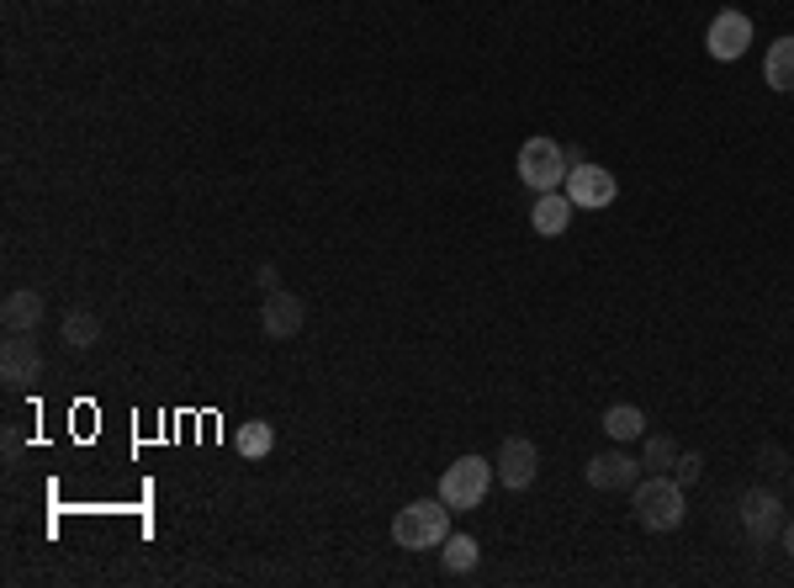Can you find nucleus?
<instances>
[{
    "label": "nucleus",
    "mask_w": 794,
    "mask_h": 588,
    "mask_svg": "<svg viewBox=\"0 0 794 588\" xmlns=\"http://www.w3.org/2000/svg\"><path fill=\"white\" fill-rule=\"evenodd\" d=\"M630 509H636V519H641L647 530L668 536V530L683 525L689 498H683V483H678V477H668V472H647V477L630 488Z\"/></svg>",
    "instance_id": "nucleus-1"
},
{
    "label": "nucleus",
    "mask_w": 794,
    "mask_h": 588,
    "mask_svg": "<svg viewBox=\"0 0 794 588\" xmlns=\"http://www.w3.org/2000/svg\"><path fill=\"white\" fill-rule=\"evenodd\" d=\"M445 536H451V504L445 498H413L409 509H398V519H392V540L403 551L445 546Z\"/></svg>",
    "instance_id": "nucleus-2"
},
{
    "label": "nucleus",
    "mask_w": 794,
    "mask_h": 588,
    "mask_svg": "<svg viewBox=\"0 0 794 588\" xmlns=\"http://www.w3.org/2000/svg\"><path fill=\"white\" fill-rule=\"evenodd\" d=\"M567 171H573V159H567V148L556 144V138H525L519 144V180H525L529 192H561V180H567Z\"/></svg>",
    "instance_id": "nucleus-3"
},
{
    "label": "nucleus",
    "mask_w": 794,
    "mask_h": 588,
    "mask_svg": "<svg viewBox=\"0 0 794 588\" xmlns=\"http://www.w3.org/2000/svg\"><path fill=\"white\" fill-rule=\"evenodd\" d=\"M493 462H482V456H461V462H451L445 472H440V498L451 504V509H477L482 498H487V488H493Z\"/></svg>",
    "instance_id": "nucleus-4"
},
{
    "label": "nucleus",
    "mask_w": 794,
    "mask_h": 588,
    "mask_svg": "<svg viewBox=\"0 0 794 588\" xmlns=\"http://www.w3.org/2000/svg\"><path fill=\"white\" fill-rule=\"evenodd\" d=\"M704 49H710V59H721V64H736V59L752 49V17L736 11V6L715 11L710 27H704Z\"/></svg>",
    "instance_id": "nucleus-5"
},
{
    "label": "nucleus",
    "mask_w": 794,
    "mask_h": 588,
    "mask_svg": "<svg viewBox=\"0 0 794 588\" xmlns=\"http://www.w3.org/2000/svg\"><path fill=\"white\" fill-rule=\"evenodd\" d=\"M38 371H43V350L32 340V329H17L11 340L0 344V382L11 392H22L38 382Z\"/></svg>",
    "instance_id": "nucleus-6"
},
{
    "label": "nucleus",
    "mask_w": 794,
    "mask_h": 588,
    "mask_svg": "<svg viewBox=\"0 0 794 588\" xmlns=\"http://www.w3.org/2000/svg\"><path fill=\"white\" fill-rule=\"evenodd\" d=\"M742 525L752 546H769V540L784 536V498L773 488H746L742 493Z\"/></svg>",
    "instance_id": "nucleus-7"
},
{
    "label": "nucleus",
    "mask_w": 794,
    "mask_h": 588,
    "mask_svg": "<svg viewBox=\"0 0 794 588\" xmlns=\"http://www.w3.org/2000/svg\"><path fill=\"white\" fill-rule=\"evenodd\" d=\"M561 192L573 196V207H582V213H594V207H609L615 196H620V180L604 171V165H573L567 171V180H561Z\"/></svg>",
    "instance_id": "nucleus-8"
},
{
    "label": "nucleus",
    "mask_w": 794,
    "mask_h": 588,
    "mask_svg": "<svg viewBox=\"0 0 794 588\" xmlns=\"http://www.w3.org/2000/svg\"><path fill=\"white\" fill-rule=\"evenodd\" d=\"M493 472H498V483L514 493H525L535 477H540V445L525 441V435H508L504 445H498V462H493Z\"/></svg>",
    "instance_id": "nucleus-9"
},
{
    "label": "nucleus",
    "mask_w": 794,
    "mask_h": 588,
    "mask_svg": "<svg viewBox=\"0 0 794 588\" xmlns=\"http://www.w3.org/2000/svg\"><path fill=\"white\" fill-rule=\"evenodd\" d=\"M302 319H308V308H302L297 292H287V287L265 292V308H260L265 340H297V334H302Z\"/></svg>",
    "instance_id": "nucleus-10"
},
{
    "label": "nucleus",
    "mask_w": 794,
    "mask_h": 588,
    "mask_svg": "<svg viewBox=\"0 0 794 588\" xmlns=\"http://www.w3.org/2000/svg\"><path fill=\"white\" fill-rule=\"evenodd\" d=\"M582 477H588L594 493H626L641 483V462L626 456V451H604V456H594V462L582 466Z\"/></svg>",
    "instance_id": "nucleus-11"
},
{
    "label": "nucleus",
    "mask_w": 794,
    "mask_h": 588,
    "mask_svg": "<svg viewBox=\"0 0 794 588\" xmlns=\"http://www.w3.org/2000/svg\"><path fill=\"white\" fill-rule=\"evenodd\" d=\"M573 196L567 192H540L535 196V207H529V228L540 234V239H561L567 234V223H573Z\"/></svg>",
    "instance_id": "nucleus-12"
},
{
    "label": "nucleus",
    "mask_w": 794,
    "mask_h": 588,
    "mask_svg": "<svg viewBox=\"0 0 794 588\" xmlns=\"http://www.w3.org/2000/svg\"><path fill=\"white\" fill-rule=\"evenodd\" d=\"M0 323H6V334H17V329H32V334H38V323H43V292H32V287L6 292V302H0Z\"/></svg>",
    "instance_id": "nucleus-13"
},
{
    "label": "nucleus",
    "mask_w": 794,
    "mask_h": 588,
    "mask_svg": "<svg viewBox=\"0 0 794 588\" xmlns=\"http://www.w3.org/2000/svg\"><path fill=\"white\" fill-rule=\"evenodd\" d=\"M763 80H769V91H794V38H773L769 43Z\"/></svg>",
    "instance_id": "nucleus-14"
},
{
    "label": "nucleus",
    "mask_w": 794,
    "mask_h": 588,
    "mask_svg": "<svg viewBox=\"0 0 794 588\" xmlns=\"http://www.w3.org/2000/svg\"><path fill=\"white\" fill-rule=\"evenodd\" d=\"M604 430H609V441H641L647 435V414L636 409V403H615L609 414H604Z\"/></svg>",
    "instance_id": "nucleus-15"
},
{
    "label": "nucleus",
    "mask_w": 794,
    "mask_h": 588,
    "mask_svg": "<svg viewBox=\"0 0 794 588\" xmlns=\"http://www.w3.org/2000/svg\"><path fill=\"white\" fill-rule=\"evenodd\" d=\"M101 340V319H96V308H70V319H64V344L70 350H91V344Z\"/></svg>",
    "instance_id": "nucleus-16"
},
{
    "label": "nucleus",
    "mask_w": 794,
    "mask_h": 588,
    "mask_svg": "<svg viewBox=\"0 0 794 588\" xmlns=\"http://www.w3.org/2000/svg\"><path fill=\"white\" fill-rule=\"evenodd\" d=\"M234 445H239V456L260 462V456H270V451H276V424H270V419H249L239 435H234Z\"/></svg>",
    "instance_id": "nucleus-17"
},
{
    "label": "nucleus",
    "mask_w": 794,
    "mask_h": 588,
    "mask_svg": "<svg viewBox=\"0 0 794 588\" xmlns=\"http://www.w3.org/2000/svg\"><path fill=\"white\" fill-rule=\"evenodd\" d=\"M482 557V546L472 536H445V546H440V563H445V572H472Z\"/></svg>",
    "instance_id": "nucleus-18"
},
{
    "label": "nucleus",
    "mask_w": 794,
    "mask_h": 588,
    "mask_svg": "<svg viewBox=\"0 0 794 588\" xmlns=\"http://www.w3.org/2000/svg\"><path fill=\"white\" fill-rule=\"evenodd\" d=\"M673 462H678L673 435H647V445H641V466H647V472H668Z\"/></svg>",
    "instance_id": "nucleus-19"
},
{
    "label": "nucleus",
    "mask_w": 794,
    "mask_h": 588,
    "mask_svg": "<svg viewBox=\"0 0 794 588\" xmlns=\"http://www.w3.org/2000/svg\"><path fill=\"white\" fill-rule=\"evenodd\" d=\"M673 477L683 483V488H689V483H699V477H704V456H699V451H678Z\"/></svg>",
    "instance_id": "nucleus-20"
},
{
    "label": "nucleus",
    "mask_w": 794,
    "mask_h": 588,
    "mask_svg": "<svg viewBox=\"0 0 794 588\" xmlns=\"http://www.w3.org/2000/svg\"><path fill=\"white\" fill-rule=\"evenodd\" d=\"M757 462H763V472H794L790 456H784L778 445H763V451H757Z\"/></svg>",
    "instance_id": "nucleus-21"
},
{
    "label": "nucleus",
    "mask_w": 794,
    "mask_h": 588,
    "mask_svg": "<svg viewBox=\"0 0 794 588\" xmlns=\"http://www.w3.org/2000/svg\"><path fill=\"white\" fill-rule=\"evenodd\" d=\"M260 287L265 292H276V287H281V281H276V266H260Z\"/></svg>",
    "instance_id": "nucleus-22"
},
{
    "label": "nucleus",
    "mask_w": 794,
    "mask_h": 588,
    "mask_svg": "<svg viewBox=\"0 0 794 588\" xmlns=\"http://www.w3.org/2000/svg\"><path fill=\"white\" fill-rule=\"evenodd\" d=\"M784 551L794 557V519H784Z\"/></svg>",
    "instance_id": "nucleus-23"
}]
</instances>
